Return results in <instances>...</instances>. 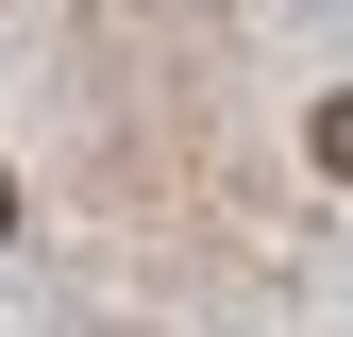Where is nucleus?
Wrapping results in <instances>:
<instances>
[{
	"label": "nucleus",
	"instance_id": "obj_1",
	"mask_svg": "<svg viewBox=\"0 0 353 337\" xmlns=\"http://www.w3.org/2000/svg\"><path fill=\"white\" fill-rule=\"evenodd\" d=\"M320 168H336V186H353V102H320Z\"/></svg>",
	"mask_w": 353,
	"mask_h": 337
},
{
	"label": "nucleus",
	"instance_id": "obj_2",
	"mask_svg": "<svg viewBox=\"0 0 353 337\" xmlns=\"http://www.w3.org/2000/svg\"><path fill=\"white\" fill-rule=\"evenodd\" d=\"M0 236H17V186H0Z\"/></svg>",
	"mask_w": 353,
	"mask_h": 337
}]
</instances>
